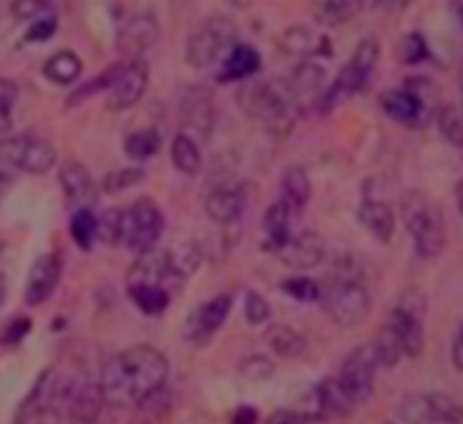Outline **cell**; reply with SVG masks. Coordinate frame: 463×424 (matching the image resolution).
Instances as JSON below:
<instances>
[{
	"instance_id": "obj_1",
	"label": "cell",
	"mask_w": 463,
	"mask_h": 424,
	"mask_svg": "<svg viewBox=\"0 0 463 424\" xmlns=\"http://www.w3.org/2000/svg\"><path fill=\"white\" fill-rule=\"evenodd\" d=\"M168 379V359L153 345H132L105 363L100 391L105 404L141 406L162 392Z\"/></svg>"
},
{
	"instance_id": "obj_2",
	"label": "cell",
	"mask_w": 463,
	"mask_h": 424,
	"mask_svg": "<svg viewBox=\"0 0 463 424\" xmlns=\"http://www.w3.org/2000/svg\"><path fill=\"white\" fill-rule=\"evenodd\" d=\"M320 305L338 327H357L371 314V293L357 270L336 268L320 287Z\"/></svg>"
},
{
	"instance_id": "obj_3",
	"label": "cell",
	"mask_w": 463,
	"mask_h": 424,
	"mask_svg": "<svg viewBox=\"0 0 463 424\" xmlns=\"http://www.w3.org/2000/svg\"><path fill=\"white\" fill-rule=\"evenodd\" d=\"M241 111L260 120L273 134H288L296 125L298 105L288 93L287 82H250L243 84L237 93Z\"/></svg>"
},
{
	"instance_id": "obj_4",
	"label": "cell",
	"mask_w": 463,
	"mask_h": 424,
	"mask_svg": "<svg viewBox=\"0 0 463 424\" xmlns=\"http://www.w3.org/2000/svg\"><path fill=\"white\" fill-rule=\"evenodd\" d=\"M400 212L418 257H439L445 250V222L434 200L427 198L422 191H407L400 200Z\"/></svg>"
},
{
	"instance_id": "obj_5",
	"label": "cell",
	"mask_w": 463,
	"mask_h": 424,
	"mask_svg": "<svg viewBox=\"0 0 463 424\" xmlns=\"http://www.w3.org/2000/svg\"><path fill=\"white\" fill-rule=\"evenodd\" d=\"M105 406L100 383L89 379H60L55 374L51 413L55 424H93Z\"/></svg>"
},
{
	"instance_id": "obj_6",
	"label": "cell",
	"mask_w": 463,
	"mask_h": 424,
	"mask_svg": "<svg viewBox=\"0 0 463 424\" xmlns=\"http://www.w3.org/2000/svg\"><path fill=\"white\" fill-rule=\"evenodd\" d=\"M377 61H380V42L375 37L362 39L357 43V48H354L353 57L347 60L341 73L336 75V80L323 91L320 109L332 111L334 107H338L347 98H353L354 93L362 91L371 82Z\"/></svg>"
},
{
	"instance_id": "obj_7",
	"label": "cell",
	"mask_w": 463,
	"mask_h": 424,
	"mask_svg": "<svg viewBox=\"0 0 463 424\" xmlns=\"http://www.w3.org/2000/svg\"><path fill=\"white\" fill-rule=\"evenodd\" d=\"M434 84L422 78L407 80L402 89H389L380 96V105L389 118L407 127H420L434 111Z\"/></svg>"
},
{
	"instance_id": "obj_8",
	"label": "cell",
	"mask_w": 463,
	"mask_h": 424,
	"mask_svg": "<svg viewBox=\"0 0 463 424\" xmlns=\"http://www.w3.org/2000/svg\"><path fill=\"white\" fill-rule=\"evenodd\" d=\"M237 42V25L227 16H209L200 21L186 39V64L191 69H209L227 48Z\"/></svg>"
},
{
	"instance_id": "obj_9",
	"label": "cell",
	"mask_w": 463,
	"mask_h": 424,
	"mask_svg": "<svg viewBox=\"0 0 463 424\" xmlns=\"http://www.w3.org/2000/svg\"><path fill=\"white\" fill-rule=\"evenodd\" d=\"M384 327L398 338L404 356H420L425 350V297L416 291L404 293L386 316Z\"/></svg>"
},
{
	"instance_id": "obj_10",
	"label": "cell",
	"mask_w": 463,
	"mask_h": 424,
	"mask_svg": "<svg viewBox=\"0 0 463 424\" xmlns=\"http://www.w3.org/2000/svg\"><path fill=\"white\" fill-rule=\"evenodd\" d=\"M0 162L30 175H43L55 166L57 150L52 148L51 141L37 134H14L0 141Z\"/></svg>"
},
{
	"instance_id": "obj_11",
	"label": "cell",
	"mask_w": 463,
	"mask_h": 424,
	"mask_svg": "<svg viewBox=\"0 0 463 424\" xmlns=\"http://www.w3.org/2000/svg\"><path fill=\"white\" fill-rule=\"evenodd\" d=\"M398 410L407 424H463V406L445 392H413Z\"/></svg>"
},
{
	"instance_id": "obj_12",
	"label": "cell",
	"mask_w": 463,
	"mask_h": 424,
	"mask_svg": "<svg viewBox=\"0 0 463 424\" xmlns=\"http://www.w3.org/2000/svg\"><path fill=\"white\" fill-rule=\"evenodd\" d=\"M164 230V213L159 204L150 198H141L126 209L123 225V245L137 254H144L157 245Z\"/></svg>"
},
{
	"instance_id": "obj_13",
	"label": "cell",
	"mask_w": 463,
	"mask_h": 424,
	"mask_svg": "<svg viewBox=\"0 0 463 424\" xmlns=\"http://www.w3.org/2000/svg\"><path fill=\"white\" fill-rule=\"evenodd\" d=\"M377 356L373 352V345H362L354 347L350 354L345 356L341 365V372H338V382L343 383L350 397L354 400V404H366L368 400L375 392V379H377Z\"/></svg>"
},
{
	"instance_id": "obj_14",
	"label": "cell",
	"mask_w": 463,
	"mask_h": 424,
	"mask_svg": "<svg viewBox=\"0 0 463 424\" xmlns=\"http://www.w3.org/2000/svg\"><path fill=\"white\" fill-rule=\"evenodd\" d=\"M213 96L204 87L186 89L180 102V120L182 134L191 137L198 144L209 141L213 132Z\"/></svg>"
},
{
	"instance_id": "obj_15",
	"label": "cell",
	"mask_w": 463,
	"mask_h": 424,
	"mask_svg": "<svg viewBox=\"0 0 463 424\" xmlns=\"http://www.w3.org/2000/svg\"><path fill=\"white\" fill-rule=\"evenodd\" d=\"M150 71L144 60H132L128 64H121V71L107 89L105 107L109 111H126L135 107L137 102L144 98L146 89H148Z\"/></svg>"
},
{
	"instance_id": "obj_16",
	"label": "cell",
	"mask_w": 463,
	"mask_h": 424,
	"mask_svg": "<svg viewBox=\"0 0 463 424\" xmlns=\"http://www.w3.org/2000/svg\"><path fill=\"white\" fill-rule=\"evenodd\" d=\"M232 311V297L227 293L212 297V300L203 302L195 311H191V316L186 318L184 325V338L195 345H203L209 338L216 336L218 329L225 325L227 316Z\"/></svg>"
},
{
	"instance_id": "obj_17",
	"label": "cell",
	"mask_w": 463,
	"mask_h": 424,
	"mask_svg": "<svg viewBox=\"0 0 463 424\" xmlns=\"http://www.w3.org/2000/svg\"><path fill=\"white\" fill-rule=\"evenodd\" d=\"M61 277V254L51 252L39 257L33 263L28 272V281H25L24 300L28 306H39L55 293L57 284Z\"/></svg>"
},
{
	"instance_id": "obj_18",
	"label": "cell",
	"mask_w": 463,
	"mask_h": 424,
	"mask_svg": "<svg viewBox=\"0 0 463 424\" xmlns=\"http://www.w3.org/2000/svg\"><path fill=\"white\" fill-rule=\"evenodd\" d=\"M159 39V24L155 16L139 14L132 16L126 25L121 28L118 37H116V48L126 60H141L146 51L157 43Z\"/></svg>"
},
{
	"instance_id": "obj_19",
	"label": "cell",
	"mask_w": 463,
	"mask_h": 424,
	"mask_svg": "<svg viewBox=\"0 0 463 424\" xmlns=\"http://www.w3.org/2000/svg\"><path fill=\"white\" fill-rule=\"evenodd\" d=\"M168 279H182L168 250L153 248L139 254V259L132 263L130 272H128V284H155V287L166 288Z\"/></svg>"
},
{
	"instance_id": "obj_20",
	"label": "cell",
	"mask_w": 463,
	"mask_h": 424,
	"mask_svg": "<svg viewBox=\"0 0 463 424\" xmlns=\"http://www.w3.org/2000/svg\"><path fill=\"white\" fill-rule=\"evenodd\" d=\"M284 266L293 270H309L316 268L325 257V240L323 236L316 234L314 230L302 231L300 236H291L282 250L278 252Z\"/></svg>"
},
{
	"instance_id": "obj_21",
	"label": "cell",
	"mask_w": 463,
	"mask_h": 424,
	"mask_svg": "<svg viewBox=\"0 0 463 424\" xmlns=\"http://www.w3.org/2000/svg\"><path fill=\"white\" fill-rule=\"evenodd\" d=\"M60 184L64 189L66 200L75 209H93L98 203V189L93 182L91 173L87 166L78 162H69L60 168Z\"/></svg>"
},
{
	"instance_id": "obj_22",
	"label": "cell",
	"mask_w": 463,
	"mask_h": 424,
	"mask_svg": "<svg viewBox=\"0 0 463 424\" xmlns=\"http://www.w3.org/2000/svg\"><path fill=\"white\" fill-rule=\"evenodd\" d=\"M291 93L293 102L298 105V109H305V107L316 105L323 98V87H325V69H320L314 61H305L296 69V73L288 80H284Z\"/></svg>"
},
{
	"instance_id": "obj_23",
	"label": "cell",
	"mask_w": 463,
	"mask_h": 424,
	"mask_svg": "<svg viewBox=\"0 0 463 424\" xmlns=\"http://www.w3.org/2000/svg\"><path fill=\"white\" fill-rule=\"evenodd\" d=\"M314 413L327 418H347L357 409L354 400L350 397V392L343 388V383L338 382V377H327L323 382L316 383L314 388Z\"/></svg>"
},
{
	"instance_id": "obj_24",
	"label": "cell",
	"mask_w": 463,
	"mask_h": 424,
	"mask_svg": "<svg viewBox=\"0 0 463 424\" xmlns=\"http://www.w3.org/2000/svg\"><path fill=\"white\" fill-rule=\"evenodd\" d=\"M55 383V370H43L28 397L21 401L16 410V424H43V418L51 413V395Z\"/></svg>"
},
{
	"instance_id": "obj_25",
	"label": "cell",
	"mask_w": 463,
	"mask_h": 424,
	"mask_svg": "<svg viewBox=\"0 0 463 424\" xmlns=\"http://www.w3.org/2000/svg\"><path fill=\"white\" fill-rule=\"evenodd\" d=\"M246 203L248 198L241 186H218L204 200V212H207L209 221L218 222V225H230L241 218Z\"/></svg>"
},
{
	"instance_id": "obj_26",
	"label": "cell",
	"mask_w": 463,
	"mask_h": 424,
	"mask_svg": "<svg viewBox=\"0 0 463 424\" xmlns=\"http://www.w3.org/2000/svg\"><path fill=\"white\" fill-rule=\"evenodd\" d=\"M261 69V55L257 48L248 43H234L227 52L222 69L218 73L221 82H241V80L252 78Z\"/></svg>"
},
{
	"instance_id": "obj_27",
	"label": "cell",
	"mask_w": 463,
	"mask_h": 424,
	"mask_svg": "<svg viewBox=\"0 0 463 424\" xmlns=\"http://www.w3.org/2000/svg\"><path fill=\"white\" fill-rule=\"evenodd\" d=\"M359 222L371 231L373 239L389 243L393 239L395 231V213L391 204L382 203V200H366L357 212Z\"/></svg>"
},
{
	"instance_id": "obj_28",
	"label": "cell",
	"mask_w": 463,
	"mask_h": 424,
	"mask_svg": "<svg viewBox=\"0 0 463 424\" xmlns=\"http://www.w3.org/2000/svg\"><path fill=\"white\" fill-rule=\"evenodd\" d=\"M291 209L284 200H278V203L270 204L264 213V231H266V252H275L287 245V240L291 239Z\"/></svg>"
},
{
	"instance_id": "obj_29",
	"label": "cell",
	"mask_w": 463,
	"mask_h": 424,
	"mask_svg": "<svg viewBox=\"0 0 463 424\" xmlns=\"http://www.w3.org/2000/svg\"><path fill=\"white\" fill-rule=\"evenodd\" d=\"M264 341L270 352L282 359H298L307 352V338L288 325H270L264 334Z\"/></svg>"
},
{
	"instance_id": "obj_30",
	"label": "cell",
	"mask_w": 463,
	"mask_h": 424,
	"mask_svg": "<svg viewBox=\"0 0 463 424\" xmlns=\"http://www.w3.org/2000/svg\"><path fill=\"white\" fill-rule=\"evenodd\" d=\"M43 78L60 87H71L82 75V60L73 51H57L43 61Z\"/></svg>"
},
{
	"instance_id": "obj_31",
	"label": "cell",
	"mask_w": 463,
	"mask_h": 424,
	"mask_svg": "<svg viewBox=\"0 0 463 424\" xmlns=\"http://www.w3.org/2000/svg\"><path fill=\"white\" fill-rule=\"evenodd\" d=\"M359 12V0H311V16L323 28H338Z\"/></svg>"
},
{
	"instance_id": "obj_32",
	"label": "cell",
	"mask_w": 463,
	"mask_h": 424,
	"mask_svg": "<svg viewBox=\"0 0 463 424\" xmlns=\"http://www.w3.org/2000/svg\"><path fill=\"white\" fill-rule=\"evenodd\" d=\"M282 200L288 204L293 213H298L300 209L307 207L311 198V182L309 175L302 166H288L282 173Z\"/></svg>"
},
{
	"instance_id": "obj_33",
	"label": "cell",
	"mask_w": 463,
	"mask_h": 424,
	"mask_svg": "<svg viewBox=\"0 0 463 424\" xmlns=\"http://www.w3.org/2000/svg\"><path fill=\"white\" fill-rule=\"evenodd\" d=\"M128 296L132 305L146 316H162L171 305V293L155 284H128Z\"/></svg>"
},
{
	"instance_id": "obj_34",
	"label": "cell",
	"mask_w": 463,
	"mask_h": 424,
	"mask_svg": "<svg viewBox=\"0 0 463 424\" xmlns=\"http://www.w3.org/2000/svg\"><path fill=\"white\" fill-rule=\"evenodd\" d=\"M171 159L173 166L184 175H198L203 168V155H200L198 141H194L186 134L177 132L171 144Z\"/></svg>"
},
{
	"instance_id": "obj_35",
	"label": "cell",
	"mask_w": 463,
	"mask_h": 424,
	"mask_svg": "<svg viewBox=\"0 0 463 424\" xmlns=\"http://www.w3.org/2000/svg\"><path fill=\"white\" fill-rule=\"evenodd\" d=\"M284 48L293 55H329V42L325 37H316L309 28H291L284 33Z\"/></svg>"
},
{
	"instance_id": "obj_36",
	"label": "cell",
	"mask_w": 463,
	"mask_h": 424,
	"mask_svg": "<svg viewBox=\"0 0 463 424\" xmlns=\"http://www.w3.org/2000/svg\"><path fill=\"white\" fill-rule=\"evenodd\" d=\"M71 239L84 252L93 248L98 240V216L93 209H75L71 216Z\"/></svg>"
},
{
	"instance_id": "obj_37",
	"label": "cell",
	"mask_w": 463,
	"mask_h": 424,
	"mask_svg": "<svg viewBox=\"0 0 463 424\" xmlns=\"http://www.w3.org/2000/svg\"><path fill=\"white\" fill-rule=\"evenodd\" d=\"M159 148H162V137L153 127L139 129V132L130 134L126 141V155L132 162H146V159L155 157Z\"/></svg>"
},
{
	"instance_id": "obj_38",
	"label": "cell",
	"mask_w": 463,
	"mask_h": 424,
	"mask_svg": "<svg viewBox=\"0 0 463 424\" xmlns=\"http://www.w3.org/2000/svg\"><path fill=\"white\" fill-rule=\"evenodd\" d=\"M371 345L377 356V363H380L382 368H395V365L400 363V359L404 356L398 338H395L386 327H382V332L377 334V338L371 343Z\"/></svg>"
},
{
	"instance_id": "obj_39",
	"label": "cell",
	"mask_w": 463,
	"mask_h": 424,
	"mask_svg": "<svg viewBox=\"0 0 463 424\" xmlns=\"http://www.w3.org/2000/svg\"><path fill=\"white\" fill-rule=\"evenodd\" d=\"M436 123H439L440 134L448 138L449 144L457 148L463 138V111L457 109L452 105L439 107V114H436Z\"/></svg>"
},
{
	"instance_id": "obj_40",
	"label": "cell",
	"mask_w": 463,
	"mask_h": 424,
	"mask_svg": "<svg viewBox=\"0 0 463 424\" xmlns=\"http://www.w3.org/2000/svg\"><path fill=\"white\" fill-rule=\"evenodd\" d=\"M123 225H126V209H109L98 218V239L109 245H123Z\"/></svg>"
},
{
	"instance_id": "obj_41",
	"label": "cell",
	"mask_w": 463,
	"mask_h": 424,
	"mask_svg": "<svg viewBox=\"0 0 463 424\" xmlns=\"http://www.w3.org/2000/svg\"><path fill=\"white\" fill-rule=\"evenodd\" d=\"M146 180L144 168H121V171H111L102 180V191L109 195L121 193V191L132 189V186L141 184Z\"/></svg>"
},
{
	"instance_id": "obj_42",
	"label": "cell",
	"mask_w": 463,
	"mask_h": 424,
	"mask_svg": "<svg viewBox=\"0 0 463 424\" xmlns=\"http://www.w3.org/2000/svg\"><path fill=\"white\" fill-rule=\"evenodd\" d=\"M430 57V48H427L425 37L420 33H409L407 37L400 39L398 43V60L402 64L416 66Z\"/></svg>"
},
{
	"instance_id": "obj_43",
	"label": "cell",
	"mask_w": 463,
	"mask_h": 424,
	"mask_svg": "<svg viewBox=\"0 0 463 424\" xmlns=\"http://www.w3.org/2000/svg\"><path fill=\"white\" fill-rule=\"evenodd\" d=\"M282 293H287L288 297L298 302H318L320 300V287L318 281H314L311 277H288L282 284Z\"/></svg>"
},
{
	"instance_id": "obj_44",
	"label": "cell",
	"mask_w": 463,
	"mask_h": 424,
	"mask_svg": "<svg viewBox=\"0 0 463 424\" xmlns=\"http://www.w3.org/2000/svg\"><path fill=\"white\" fill-rule=\"evenodd\" d=\"M19 89L12 80L0 78V134H7L14 125V105Z\"/></svg>"
},
{
	"instance_id": "obj_45",
	"label": "cell",
	"mask_w": 463,
	"mask_h": 424,
	"mask_svg": "<svg viewBox=\"0 0 463 424\" xmlns=\"http://www.w3.org/2000/svg\"><path fill=\"white\" fill-rule=\"evenodd\" d=\"M239 372L248 379V382H266L275 374V363L264 354L246 356V359L239 363Z\"/></svg>"
},
{
	"instance_id": "obj_46",
	"label": "cell",
	"mask_w": 463,
	"mask_h": 424,
	"mask_svg": "<svg viewBox=\"0 0 463 424\" xmlns=\"http://www.w3.org/2000/svg\"><path fill=\"white\" fill-rule=\"evenodd\" d=\"M266 424H325V418L314 410L278 409L269 415Z\"/></svg>"
},
{
	"instance_id": "obj_47",
	"label": "cell",
	"mask_w": 463,
	"mask_h": 424,
	"mask_svg": "<svg viewBox=\"0 0 463 424\" xmlns=\"http://www.w3.org/2000/svg\"><path fill=\"white\" fill-rule=\"evenodd\" d=\"M243 314L250 325H264L270 318V305L266 302L264 296L257 291L246 293V305H243Z\"/></svg>"
},
{
	"instance_id": "obj_48",
	"label": "cell",
	"mask_w": 463,
	"mask_h": 424,
	"mask_svg": "<svg viewBox=\"0 0 463 424\" xmlns=\"http://www.w3.org/2000/svg\"><path fill=\"white\" fill-rule=\"evenodd\" d=\"M57 33V19L55 16H39V19L33 21V25L25 33V42L33 43H43L48 39L55 37Z\"/></svg>"
},
{
	"instance_id": "obj_49",
	"label": "cell",
	"mask_w": 463,
	"mask_h": 424,
	"mask_svg": "<svg viewBox=\"0 0 463 424\" xmlns=\"http://www.w3.org/2000/svg\"><path fill=\"white\" fill-rule=\"evenodd\" d=\"M33 332V320L25 318V316H19V318L10 320L3 332V343L10 347H16L19 343H24V338Z\"/></svg>"
},
{
	"instance_id": "obj_50",
	"label": "cell",
	"mask_w": 463,
	"mask_h": 424,
	"mask_svg": "<svg viewBox=\"0 0 463 424\" xmlns=\"http://www.w3.org/2000/svg\"><path fill=\"white\" fill-rule=\"evenodd\" d=\"M48 5H51V0H14L12 12L16 14V19H37Z\"/></svg>"
},
{
	"instance_id": "obj_51",
	"label": "cell",
	"mask_w": 463,
	"mask_h": 424,
	"mask_svg": "<svg viewBox=\"0 0 463 424\" xmlns=\"http://www.w3.org/2000/svg\"><path fill=\"white\" fill-rule=\"evenodd\" d=\"M230 424H260V410L250 404H241L232 413Z\"/></svg>"
},
{
	"instance_id": "obj_52",
	"label": "cell",
	"mask_w": 463,
	"mask_h": 424,
	"mask_svg": "<svg viewBox=\"0 0 463 424\" xmlns=\"http://www.w3.org/2000/svg\"><path fill=\"white\" fill-rule=\"evenodd\" d=\"M452 363L458 372H463V325L461 329H458L457 336H454V343H452Z\"/></svg>"
},
{
	"instance_id": "obj_53",
	"label": "cell",
	"mask_w": 463,
	"mask_h": 424,
	"mask_svg": "<svg viewBox=\"0 0 463 424\" xmlns=\"http://www.w3.org/2000/svg\"><path fill=\"white\" fill-rule=\"evenodd\" d=\"M386 0H359V10H375L384 5Z\"/></svg>"
},
{
	"instance_id": "obj_54",
	"label": "cell",
	"mask_w": 463,
	"mask_h": 424,
	"mask_svg": "<svg viewBox=\"0 0 463 424\" xmlns=\"http://www.w3.org/2000/svg\"><path fill=\"white\" fill-rule=\"evenodd\" d=\"M409 3H411V0H386L384 7H389V10H404Z\"/></svg>"
},
{
	"instance_id": "obj_55",
	"label": "cell",
	"mask_w": 463,
	"mask_h": 424,
	"mask_svg": "<svg viewBox=\"0 0 463 424\" xmlns=\"http://www.w3.org/2000/svg\"><path fill=\"white\" fill-rule=\"evenodd\" d=\"M454 195H457V207H458V212H461V216H463V180L458 182L457 189H454Z\"/></svg>"
},
{
	"instance_id": "obj_56",
	"label": "cell",
	"mask_w": 463,
	"mask_h": 424,
	"mask_svg": "<svg viewBox=\"0 0 463 424\" xmlns=\"http://www.w3.org/2000/svg\"><path fill=\"white\" fill-rule=\"evenodd\" d=\"M227 3H230V5H234V7H239V10H243V7L250 5L252 0H227Z\"/></svg>"
},
{
	"instance_id": "obj_57",
	"label": "cell",
	"mask_w": 463,
	"mask_h": 424,
	"mask_svg": "<svg viewBox=\"0 0 463 424\" xmlns=\"http://www.w3.org/2000/svg\"><path fill=\"white\" fill-rule=\"evenodd\" d=\"M5 293H7L5 279H3V275H0V305H3V302H5Z\"/></svg>"
},
{
	"instance_id": "obj_58",
	"label": "cell",
	"mask_w": 463,
	"mask_h": 424,
	"mask_svg": "<svg viewBox=\"0 0 463 424\" xmlns=\"http://www.w3.org/2000/svg\"><path fill=\"white\" fill-rule=\"evenodd\" d=\"M449 3H452V7L454 10H463V0H449Z\"/></svg>"
},
{
	"instance_id": "obj_59",
	"label": "cell",
	"mask_w": 463,
	"mask_h": 424,
	"mask_svg": "<svg viewBox=\"0 0 463 424\" xmlns=\"http://www.w3.org/2000/svg\"><path fill=\"white\" fill-rule=\"evenodd\" d=\"M458 84H461V96H463V61L458 66Z\"/></svg>"
},
{
	"instance_id": "obj_60",
	"label": "cell",
	"mask_w": 463,
	"mask_h": 424,
	"mask_svg": "<svg viewBox=\"0 0 463 424\" xmlns=\"http://www.w3.org/2000/svg\"><path fill=\"white\" fill-rule=\"evenodd\" d=\"M457 150H458V153H461V157H463V138H461V144L457 146Z\"/></svg>"
},
{
	"instance_id": "obj_61",
	"label": "cell",
	"mask_w": 463,
	"mask_h": 424,
	"mask_svg": "<svg viewBox=\"0 0 463 424\" xmlns=\"http://www.w3.org/2000/svg\"><path fill=\"white\" fill-rule=\"evenodd\" d=\"M458 16H461V24H463V10H458Z\"/></svg>"
},
{
	"instance_id": "obj_62",
	"label": "cell",
	"mask_w": 463,
	"mask_h": 424,
	"mask_svg": "<svg viewBox=\"0 0 463 424\" xmlns=\"http://www.w3.org/2000/svg\"><path fill=\"white\" fill-rule=\"evenodd\" d=\"M0 252H3V243H0Z\"/></svg>"
},
{
	"instance_id": "obj_63",
	"label": "cell",
	"mask_w": 463,
	"mask_h": 424,
	"mask_svg": "<svg viewBox=\"0 0 463 424\" xmlns=\"http://www.w3.org/2000/svg\"><path fill=\"white\" fill-rule=\"evenodd\" d=\"M384 424H393V422H384Z\"/></svg>"
}]
</instances>
